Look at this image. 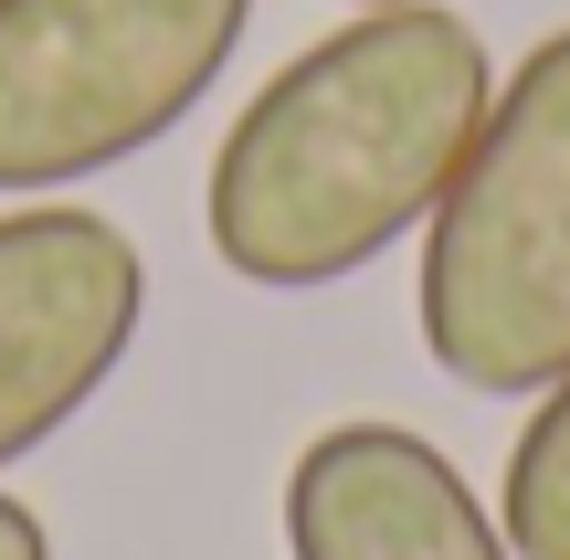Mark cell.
<instances>
[{
  "instance_id": "cell-1",
  "label": "cell",
  "mask_w": 570,
  "mask_h": 560,
  "mask_svg": "<svg viewBox=\"0 0 570 560\" xmlns=\"http://www.w3.org/2000/svg\"><path fill=\"white\" fill-rule=\"evenodd\" d=\"M497 106V53L444 0H391L285 53L212 148L202 223L223 275L275 296L338 286L433 223Z\"/></svg>"
},
{
  "instance_id": "cell-2",
  "label": "cell",
  "mask_w": 570,
  "mask_h": 560,
  "mask_svg": "<svg viewBox=\"0 0 570 560\" xmlns=\"http://www.w3.org/2000/svg\"><path fill=\"white\" fill-rule=\"evenodd\" d=\"M412 328L475 402H539L570 371V21L497 75L487 127L423 223Z\"/></svg>"
},
{
  "instance_id": "cell-3",
  "label": "cell",
  "mask_w": 570,
  "mask_h": 560,
  "mask_svg": "<svg viewBox=\"0 0 570 560\" xmlns=\"http://www.w3.org/2000/svg\"><path fill=\"white\" fill-rule=\"evenodd\" d=\"M254 0H0V190H75L159 148L244 53Z\"/></svg>"
},
{
  "instance_id": "cell-4",
  "label": "cell",
  "mask_w": 570,
  "mask_h": 560,
  "mask_svg": "<svg viewBox=\"0 0 570 560\" xmlns=\"http://www.w3.org/2000/svg\"><path fill=\"white\" fill-rule=\"evenodd\" d=\"M148 317V254L85 202L0 212V477L117 381Z\"/></svg>"
},
{
  "instance_id": "cell-5",
  "label": "cell",
  "mask_w": 570,
  "mask_h": 560,
  "mask_svg": "<svg viewBox=\"0 0 570 560\" xmlns=\"http://www.w3.org/2000/svg\"><path fill=\"white\" fill-rule=\"evenodd\" d=\"M285 560H518L465 465L412 423H327L285 465Z\"/></svg>"
},
{
  "instance_id": "cell-6",
  "label": "cell",
  "mask_w": 570,
  "mask_h": 560,
  "mask_svg": "<svg viewBox=\"0 0 570 560\" xmlns=\"http://www.w3.org/2000/svg\"><path fill=\"white\" fill-rule=\"evenodd\" d=\"M497 529L518 560H570V371L539 392V413L508 444V487H497Z\"/></svg>"
},
{
  "instance_id": "cell-7",
  "label": "cell",
  "mask_w": 570,
  "mask_h": 560,
  "mask_svg": "<svg viewBox=\"0 0 570 560\" xmlns=\"http://www.w3.org/2000/svg\"><path fill=\"white\" fill-rule=\"evenodd\" d=\"M0 560H53V529H42L21 498H0Z\"/></svg>"
},
{
  "instance_id": "cell-8",
  "label": "cell",
  "mask_w": 570,
  "mask_h": 560,
  "mask_svg": "<svg viewBox=\"0 0 570 560\" xmlns=\"http://www.w3.org/2000/svg\"><path fill=\"white\" fill-rule=\"evenodd\" d=\"M360 11H391V0H360Z\"/></svg>"
}]
</instances>
